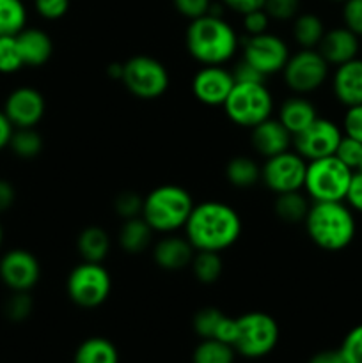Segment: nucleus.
<instances>
[{
	"label": "nucleus",
	"mask_w": 362,
	"mask_h": 363,
	"mask_svg": "<svg viewBox=\"0 0 362 363\" xmlns=\"http://www.w3.org/2000/svg\"><path fill=\"white\" fill-rule=\"evenodd\" d=\"M241 234V218L226 202L206 201L195 204L185 223V236L195 250L224 252Z\"/></svg>",
	"instance_id": "obj_1"
},
{
	"label": "nucleus",
	"mask_w": 362,
	"mask_h": 363,
	"mask_svg": "<svg viewBox=\"0 0 362 363\" xmlns=\"http://www.w3.org/2000/svg\"><path fill=\"white\" fill-rule=\"evenodd\" d=\"M187 50L202 66H224L238 50V35L222 16L206 14L192 20L185 35Z\"/></svg>",
	"instance_id": "obj_2"
},
{
	"label": "nucleus",
	"mask_w": 362,
	"mask_h": 363,
	"mask_svg": "<svg viewBox=\"0 0 362 363\" xmlns=\"http://www.w3.org/2000/svg\"><path fill=\"white\" fill-rule=\"evenodd\" d=\"M305 230L316 247L327 252H339L353 241L355 218L343 201L314 202L304 220Z\"/></svg>",
	"instance_id": "obj_3"
},
{
	"label": "nucleus",
	"mask_w": 362,
	"mask_h": 363,
	"mask_svg": "<svg viewBox=\"0 0 362 363\" xmlns=\"http://www.w3.org/2000/svg\"><path fill=\"white\" fill-rule=\"evenodd\" d=\"M192 195L177 184H162L144 197L142 218L155 233L170 234L185 229L194 209Z\"/></svg>",
	"instance_id": "obj_4"
},
{
	"label": "nucleus",
	"mask_w": 362,
	"mask_h": 363,
	"mask_svg": "<svg viewBox=\"0 0 362 363\" xmlns=\"http://www.w3.org/2000/svg\"><path fill=\"white\" fill-rule=\"evenodd\" d=\"M353 170L336 156L312 160L305 170L304 188L314 202H334L346 199Z\"/></svg>",
	"instance_id": "obj_5"
},
{
	"label": "nucleus",
	"mask_w": 362,
	"mask_h": 363,
	"mask_svg": "<svg viewBox=\"0 0 362 363\" xmlns=\"http://www.w3.org/2000/svg\"><path fill=\"white\" fill-rule=\"evenodd\" d=\"M227 117L241 128H254L273 112L272 92L265 82L254 84H234L233 91L224 103Z\"/></svg>",
	"instance_id": "obj_6"
},
{
	"label": "nucleus",
	"mask_w": 362,
	"mask_h": 363,
	"mask_svg": "<svg viewBox=\"0 0 362 363\" xmlns=\"http://www.w3.org/2000/svg\"><path fill=\"white\" fill-rule=\"evenodd\" d=\"M238 335L234 350L245 358H263L279 342V325L266 312H248L236 318Z\"/></svg>",
	"instance_id": "obj_7"
},
{
	"label": "nucleus",
	"mask_w": 362,
	"mask_h": 363,
	"mask_svg": "<svg viewBox=\"0 0 362 363\" xmlns=\"http://www.w3.org/2000/svg\"><path fill=\"white\" fill-rule=\"evenodd\" d=\"M70 300L80 308H96L106 301L112 291V277L102 262H80L71 269L66 282Z\"/></svg>",
	"instance_id": "obj_8"
},
{
	"label": "nucleus",
	"mask_w": 362,
	"mask_h": 363,
	"mask_svg": "<svg viewBox=\"0 0 362 363\" xmlns=\"http://www.w3.org/2000/svg\"><path fill=\"white\" fill-rule=\"evenodd\" d=\"M124 87L138 99H156L169 89L170 77L167 67L158 59L149 55H135L124 62Z\"/></svg>",
	"instance_id": "obj_9"
},
{
	"label": "nucleus",
	"mask_w": 362,
	"mask_h": 363,
	"mask_svg": "<svg viewBox=\"0 0 362 363\" xmlns=\"http://www.w3.org/2000/svg\"><path fill=\"white\" fill-rule=\"evenodd\" d=\"M284 82L297 94H309L325 84L329 77V62L316 48H302L290 55L283 69Z\"/></svg>",
	"instance_id": "obj_10"
},
{
	"label": "nucleus",
	"mask_w": 362,
	"mask_h": 363,
	"mask_svg": "<svg viewBox=\"0 0 362 363\" xmlns=\"http://www.w3.org/2000/svg\"><path fill=\"white\" fill-rule=\"evenodd\" d=\"M307 163L298 152L286 151L266 158L261 165V181L275 195L304 188Z\"/></svg>",
	"instance_id": "obj_11"
},
{
	"label": "nucleus",
	"mask_w": 362,
	"mask_h": 363,
	"mask_svg": "<svg viewBox=\"0 0 362 363\" xmlns=\"http://www.w3.org/2000/svg\"><path fill=\"white\" fill-rule=\"evenodd\" d=\"M241 48H243L241 59L252 64L265 77L280 73L290 59V48L286 43L279 35L270 34V32L247 35L241 43Z\"/></svg>",
	"instance_id": "obj_12"
},
{
	"label": "nucleus",
	"mask_w": 362,
	"mask_h": 363,
	"mask_svg": "<svg viewBox=\"0 0 362 363\" xmlns=\"http://www.w3.org/2000/svg\"><path fill=\"white\" fill-rule=\"evenodd\" d=\"M343 138V131L334 121L318 119L309 124L304 131L293 137L295 152L302 156L305 162L312 160L327 158V156L336 155V149Z\"/></svg>",
	"instance_id": "obj_13"
},
{
	"label": "nucleus",
	"mask_w": 362,
	"mask_h": 363,
	"mask_svg": "<svg viewBox=\"0 0 362 363\" xmlns=\"http://www.w3.org/2000/svg\"><path fill=\"white\" fill-rule=\"evenodd\" d=\"M41 279V264L32 252L25 248H13L0 257V280L4 286L14 291L34 289Z\"/></svg>",
	"instance_id": "obj_14"
},
{
	"label": "nucleus",
	"mask_w": 362,
	"mask_h": 363,
	"mask_svg": "<svg viewBox=\"0 0 362 363\" xmlns=\"http://www.w3.org/2000/svg\"><path fill=\"white\" fill-rule=\"evenodd\" d=\"M45 112V98L34 87L14 89L4 103V113L14 128H35L41 123Z\"/></svg>",
	"instance_id": "obj_15"
},
{
	"label": "nucleus",
	"mask_w": 362,
	"mask_h": 363,
	"mask_svg": "<svg viewBox=\"0 0 362 363\" xmlns=\"http://www.w3.org/2000/svg\"><path fill=\"white\" fill-rule=\"evenodd\" d=\"M233 87V73L222 66H202L192 78L195 99L208 106H224Z\"/></svg>",
	"instance_id": "obj_16"
},
{
	"label": "nucleus",
	"mask_w": 362,
	"mask_h": 363,
	"mask_svg": "<svg viewBox=\"0 0 362 363\" xmlns=\"http://www.w3.org/2000/svg\"><path fill=\"white\" fill-rule=\"evenodd\" d=\"M251 144L258 155L272 158L280 152L290 151V147L293 145V135L286 130V126L279 119L268 117L266 121L251 128Z\"/></svg>",
	"instance_id": "obj_17"
},
{
	"label": "nucleus",
	"mask_w": 362,
	"mask_h": 363,
	"mask_svg": "<svg viewBox=\"0 0 362 363\" xmlns=\"http://www.w3.org/2000/svg\"><path fill=\"white\" fill-rule=\"evenodd\" d=\"M358 48H361L358 35H355L346 27H337L325 32L316 50L322 53L329 66H341V64L357 59Z\"/></svg>",
	"instance_id": "obj_18"
},
{
	"label": "nucleus",
	"mask_w": 362,
	"mask_h": 363,
	"mask_svg": "<svg viewBox=\"0 0 362 363\" xmlns=\"http://www.w3.org/2000/svg\"><path fill=\"white\" fill-rule=\"evenodd\" d=\"M195 248L192 247L187 236H165L153 248V259L156 266L165 272H181L192 264Z\"/></svg>",
	"instance_id": "obj_19"
},
{
	"label": "nucleus",
	"mask_w": 362,
	"mask_h": 363,
	"mask_svg": "<svg viewBox=\"0 0 362 363\" xmlns=\"http://www.w3.org/2000/svg\"><path fill=\"white\" fill-rule=\"evenodd\" d=\"M334 96L344 106L362 105V60L353 59L337 66L332 78Z\"/></svg>",
	"instance_id": "obj_20"
},
{
	"label": "nucleus",
	"mask_w": 362,
	"mask_h": 363,
	"mask_svg": "<svg viewBox=\"0 0 362 363\" xmlns=\"http://www.w3.org/2000/svg\"><path fill=\"white\" fill-rule=\"evenodd\" d=\"M16 45L20 50L23 66L39 67L48 62L53 55V41L41 28L25 27L16 35Z\"/></svg>",
	"instance_id": "obj_21"
},
{
	"label": "nucleus",
	"mask_w": 362,
	"mask_h": 363,
	"mask_svg": "<svg viewBox=\"0 0 362 363\" xmlns=\"http://www.w3.org/2000/svg\"><path fill=\"white\" fill-rule=\"evenodd\" d=\"M316 119H318L316 106L309 99L302 98V96H293V98L286 99L280 105L279 121L286 126V130L293 137L297 133H300V131H304Z\"/></svg>",
	"instance_id": "obj_22"
},
{
	"label": "nucleus",
	"mask_w": 362,
	"mask_h": 363,
	"mask_svg": "<svg viewBox=\"0 0 362 363\" xmlns=\"http://www.w3.org/2000/svg\"><path fill=\"white\" fill-rule=\"evenodd\" d=\"M153 233H155V230L148 225V222H146L142 216H137V218L124 220L123 227L119 229L117 241H119V247L123 248L126 254H142V252L148 250L149 245H151Z\"/></svg>",
	"instance_id": "obj_23"
},
{
	"label": "nucleus",
	"mask_w": 362,
	"mask_h": 363,
	"mask_svg": "<svg viewBox=\"0 0 362 363\" xmlns=\"http://www.w3.org/2000/svg\"><path fill=\"white\" fill-rule=\"evenodd\" d=\"M110 236L102 227H85L77 238V250L87 262H103L110 252Z\"/></svg>",
	"instance_id": "obj_24"
},
{
	"label": "nucleus",
	"mask_w": 362,
	"mask_h": 363,
	"mask_svg": "<svg viewBox=\"0 0 362 363\" xmlns=\"http://www.w3.org/2000/svg\"><path fill=\"white\" fill-rule=\"evenodd\" d=\"M73 363H119V353L105 337H91L77 347Z\"/></svg>",
	"instance_id": "obj_25"
},
{
	"label": "nucleus",
	"mask_w": 362,
	"mask_h": 363,
	"mask_svg": "<svg viewBox=\"0 0 362 363\" xmlns=\"http://www.w3.org/2000/svg\"><path fill=\"white\" fill-rule=\"evenodd\" d=\"M325 32V23L314 13H300L293 20V38L302 48H318Z\"/></svg>",
	"instance_id": "obj_26"
},
{
	"label": "nucleus",
	"mask_w": 362,
	"mask_h": 363,
	"mask_svg": "<svg viewBox=\"0 0 362 363\" xmlns=\"http://www.w3.org/2000/svg\"><path fill=\"white\" fill-rule=\"evenodd\" d=\"M309 202L305 195L297 191H286V194H279L275 199V209L277 218H280L286 223H302L309 213Z\"/></svg>",
	"instance_id": "obj_27"
},
{
	"label": "nucleus",
	"mask_w": 362,
	"mask_h": 363,
	"mask_svg": "<svg viewBox=\"0 0 362 363\" xmlns=\"http://www.w3.org/2000/svg\"><path fill=\"white\" fill-rule=\"evenodd\" d=\"M226 176L233 186L251 188L261 181V167L248 156H234L227 163Z\"/></svg>",
	"instance_id": "obj_28"
},
{
	"label": "nucleus",
	"mask_w": 362,
	"mask_h": 363,
	"mask_svg": "<svg viewBox=\"0 0 362 363\" xmlns=\"http://www.w3.org/2000/svg\"><path fill=\"white\" fill-rule=\"evenodd\" d=\"M192 273L195 279L204 286H212L222 277L224 262L219 252L197 250V254L192 259Z\"/></svg>",
	"instance_id": "obj_29"
},
{
	"label": "nucleus",
	"mask_w": 362,
	"mask_h": 363,
	"mask_svg": "<svg viewBox=\"0 0 362 363\" xmlns=\"http://www.w3.org/2000/svg\"><path fill=\"white\" fill-rule=\"evenodd\" d=\"M27 27L23 0H0V35H18Z\"/></svg>",
	"instance_id": "obj_30"
},
{
	"label": "nucleus",
	"mask_w": 362,
	"mask_h": 363,
	"mask_svg": "<svg viewBox=\"0 0 362 363\" xmlns=\"http://www.w3.org/2000/svg\"><path fill=\"white\" fill-rule=\"evenodd\" d=\"M9 147L18 158L32 160L41 155L43 137L35 128H14Z\"/></svg>",
	"instance_id": "obj_31"
},
{
	"label": "nucleus",
	"mask_w": 362,
	"mask_h": 363,
	"mask_svg": "<svg viewBox=\"0 0 362 363\" xmlns=\"http://www.w3.org/2000/svg\"><path fill=\"white\" fill-rule=\"evenodd\" d=\"M236 350L216 339H202L194 350L192 363H234Z\"/></svg>",
	"instance_id": "obj_32"
},
{
	"label": "nucleus",
	"mask_w": 362,
	"mask_h": 363,
	"mask_svg": "<svg viewBox=\"0 0 362 363\" xmlns=\"http://www.w3.org/2000/svg\"><path fill=\"white\" fill-rule=\"evenodd\" d=\"M34 311V300L28 291H14L4 303V315L11 323H23Z\"/></svg>",
	"instance_id": "obj_33"
},
{
	"label": "nucleus",
	"mask_w": 362,
	"mask_h": 363,
	"mask_svg": "<svg viewBox=\"0 0 362 363\" xmlns=\"http://www.w3.org/2000/svg\"><path fill=\"white\" fill-rule=\"evenodd\" d=\"M23 67L16 35H0V73L13 74Z\"/></svg>",
	"instance_id": "obj_34"
},
{
	"label": "nucleus",
	"mask_w": 362,
	"mask_h": 363,
	"mask_svg": "<svg viewBox=\"0 0 362 363\" xmlns=\"http://www.w3.org/2000/svg\"><path fill=\"white\" fill-rule=\"evenodd\" d=\"M224 314L215 307H204L194 315V332L201 339H213Z\"/></svg>",
	"instance_id": "obj_35"
},
{
	"label": "nucleus",
	"mask_w": 362,
	"mask_h": 363,
	"mask_svg": "<svg viewBox=\"0 0 362 363\" xmlns=\"http://www.w3.org/2000/svg\"><path fill=\"white\" fill-rule=\"evenodd\" d=\"M142 206H144V199L137 191L131 190L121 191L116 197V201H114V209H116V213L123 220L142 216Z\"/></svg>",
	"instance_id": "obj_36"
},
{
	"label": "nucleus",
	"mask_w": 362,
	"mask_h": 363,
	"mask_svg": "<svg viewBox=\"0 0 362 363\" xmlns=\"http://www.w3.org/2000/svg\"><path fill=\"white\" fill-rule=\"evenodd\" d=\"M263 9L270 20L293 21L300 14V0H266Z\"/></svg>",
	"instance_id": "obj_37"
},
{
	"label": "nucleus",
	"mask_w": 362,
	"mask_h": 363,
	"mask_svg": "<svg viewBox=\"0 0 362 363\" xmlns=\"http://www.w3.org/2000/svg\"><path fill=\"white\" fill-rule=\"evenodd\" d=\"M334 156L339 158L351 170H357L362 160V142L355 140V138L348 137V135H343Z\"/></svg>",
	"instance_id": "obj_38"
},
{
	"label": "nucleus",
	"mask_w": 362,
	"mask_h": 363,
	"mask_svg": "<svg viewBox=\"0 0 362 363\" xmlns=\"http://www.w3.org/2000/svg\"><path fill=\"white\" fill-rule=\"evenodd\" d=\"M339 351L346 363H362V325L355 326L348 332Z\"/></svg>",
	"instance_id": "obj_39"
},
{
	"label": "nucleus",
	"mask_w": 362,
	"mask_h": 363,
	"mask_svg": "<svg viewBox=\"0 0 362 363\" xmlns=\"http://www.w3.org/2000/svg\"><path fill=\"white\" fill-rule=\"evenodd\" d=\"M71 0H34L35 13L48 21L60 20L70 11Z\"/></svg>",
	"instance_id": "obj_40"
},
{
	"label": "nucleus",
	"mask_w": 362,
	"mask_h": 363,
	"mask_svg": "<svg viewBox=\"0 0 362 363\" xmlns=\"http://www.w3.org/2000/svg\"><path fill=\"white\" fill-rule=\"evenodd\" d=\"M172 4L177 13L190 21L209 14V9L213 6L212 0H172Z\"/></svg>",
	"instance_id": "obj_41"
},
{
	"label": "nucleus",
	"mask_w": 362,
	"mask_h": 363,
	"mask_svg": "<svg viewBox=\"0 0 362 363\" xmlns=\"http://www.w3.org/2000/svg\"><path fill=\"white\" fill-rule=\"evenodd\" d=\"M344 27L362 38V0H346L343 4Z\"/></svg>",
	"instance_id": "obj_42"
},
{
	"label": "nucleus",
	"mask_w": 362,
	"mask_h": 363,
	"mask_svg": "<svg viewBox=\"0 0 362 363\" xmlns=\"http://www.w3.org/2000/svg\"><path fill=\"white\" fill-rule=\"evenodd\" d=\"M344 135L362 142V105L348 106L343 119Z\"/></svg>",
	"instance_id": "obj_43"
},
{
	"label": "nucleus",
	"mask_w": 362,
	"mask_h": 363,
	"mask_svg": "<svg viewBox=\"0 0 362 363\" xmlns=\"http://www.w3.org/2000/svg\"><path fill=\"white\" fill-rule=\"evenodd\" d=\"M270 16L265 9L252 11V13L243 14V28L247 35H258L268 32Z\"/></svg>",
	"instance_id": "obj_44"
},
{
	"label": "nucleus",
	"mask_w": 362,
	"mask_h": 363,
	"mask_svg": "<svg viewBox=\"0 0 362 363\" xmlns=\"http://www.w3.org/2000/svg\"><path fill=\"white\" fill-rule=\"evenodd\" d=\"M233 78L234 84H254V82H265L266 77L263 73H259L252 64H248L247 60L241 59L236 66L233 67Z\"/></svg>",
	"instance_id": "obj_45"
},
{
	"label": "nucleus",
	"mask_w": 362,
	"mask_h": 363,
	"mask_svg": "<svg viewBox=\"0 0 362 363\" xmlns=\"http://www.w3.org/2000/svg\"><path fill=\"white\" fill-rule=\"evenodd\" d=\"M344 201H346L348 206L353 208L355 211L362 213V172L361 170L353 172V176H351L350 186H348L346 199H344Z\"/></svg>",
	"instance_id": "obj_46"
},
{
	"label": "nucleus",
	"mask_w": 362,
	"mask_h": 363,
	"mask_svg": "<svg viewBox=\"0 0 362 363\" xmlns=\"http://www.w3.org/2000/svg\"><path fill=\"white\" fill-rule=\"evenodd\" d=\"M236 335H238V323H236V318H227V315H224L222 321H220L219 328H216V333L213 339L220 340V342H226L229 344V346L234 347V340H236Z\"/></svg>",
	"instance_id": "obj_47"
},
{
	"label": "nucleus",
	"mask_w": 362,
	"mask_h": 363,
	"mask_svg": "<svg viewBox=\"0 0 362 363\" xmlns=\"http://www.w3.org/2000/svg\"><path fill=\"white\" fill-rule=\"evenodd\" d=\"M265 2L266 0H222V6L243 16V14L252 13V11L263 9Z\"/></svg>",
	"instance_id": "obj_48"
},
{
	"label": "nucleus",
	"mask_w": 362,
	"mask_h": 363,
	"mask_svg": "<svg viewBox=\"0 0 362 363\" xmlns=\"http://www.w3.org/2000/svg\"><path fill=\"white\" fill-rule=\"evenodd\" d=\"M16 201V190L7 179L0 177V213H6L7 209L13 208Z\"/></svg>",
	"instance_id": "obj_49"
},
{
	"label": "nucleus",
	"mask_w": 362,
	"mask_h": 363,
	"mask_svg": "<svg viewBox=\"0 0 362 363\" xmlns=\"http://www.w3.org/2000/svg\"><path fill=\"white\" fill-rule=\"evenodd\" d=\"M13 131H14L13 123L7 119V116L4 113V110H0V151H2V149H6V147H9V142H11V137H13Z\"/></svg>",
	"instance_id": "obj_50"
},
{
	"label": "nucleus",
	"mask_w": 362,
	"mask_h": 363,
	"mask_svg": "<svg viewBox=\"0 0 362 363\" xmlns=\"http://www.w3.org/2000/svg\"><path fill=\"white\" fill-rule=\"evenodd\" d=\"M309 363H346L339 350H327L319 351L309 360Z\"/></svg>",
	"instance_id": "obj_51"
},
{
	"label": "nucleus",
	"mask_w": 362,
	"mask_h": 363,
	"mask_svg": "<svg viewBox=\"0 0 362 363\" xmlns=\"http://www.w3.org/2000/svg\"><path fill=\"white\" fill-rule=\"evenodd\" d=\"M123 71H124V62H114L106 67V73H109V77L114 78V80H117V82H121V78H123Z\"/></svg>",
	"instance_id": "obj_52"
},
{
	"label": "nucleus",
	"mask_w": 362,
	"mask_h": 363,
	"mask_svg": "<svg viewBox=\"0 0 362 363\" xmlns=\"http://www.w3.org/2000/svg\"><path fill=\"white\" fill-rule=\"evenodd\" d=\"M2 241H4V230H2V225H0V247H2Z\"/></svg>",
	"instance_id": "obj_53"
},
{
	"label": "nucleus",
	"mask_w": 362,
	"mask_h": 363,
	"mask_svg": "<svg viewBox=\"0 0 362 363\" xmlns=\"http://www.w3.org/2000/svg\"><path fill=\"white\" fill-rule=\"evenodd\" d=\"M330 2H337V4H344L346 0H330Z\"/></svg>",
	"instance_id": "obj_54"
},
{
	"label": "nucleus",
	"mask_w": 362,
	"mask_h": 363,
	"mask_svg": "<svg viewBox=\"0 0 362 363\" xmlns=\"http://www.w3.org/2000/svg\"><path fill=\"white\" fill-rule=\"evenodd\" d=\"M357 170H361V172H362V160H361V165H358Z\"/></svg>",
	"instance_id": "obj_55"
}]
</instances>
